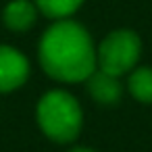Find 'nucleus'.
<instances>
[{"label":"nucleus","mask_w":152,"mask_h":152,"mask_svg":"<svg viewBox=\"0 0 152 152\" xmlns=\"http://www.w3.org/2000/svg\"><path fill=\"white\" fill-rule=\"evenodd\" d=\"M81 106L69 92L52 90L42 96L38 104V123L50 140H75L81 131Z\"/></svg>","instance_id":"2"},{"label":"nucleus","mask_w":152,"mask_h":152,"mask_svg":"<svg viewBox=\"0 0 152 152\" xmlns=\"http://www.w3.org/2000/svg\"><path fill=\"white\" fill-rule=\"evenodd\" d=\"M127 86L135 100H140L144 104L152 102V69L150 67H140V69L131 71Z\"/></svg>","instance_id":"7"},{"label":"nucleus","mask_w":152,"mask_h":152,"mask_svg":"<svg viewBox=\"0 0 152 152\" xmlns=\"http://www.w3.org/2000/svg\"><path fill=\"white\" fill-rule=\"evenodd\" d=\"M71 152H94V150H90V148H75V150H71Z\"/></svg>","instance_id":"9"},{"label":"nucleus","mask_w":152,"mask_h":152,"mask_svg":"<svg viewBox=\"0 0 152 152\" xmlns=\"http://www.w3.org/2000/svg\"><path fill=\"white\" fill-rule=\"evenodd\" d=\"M36 21V7L29 0H13L4 9V23L13 31H25Z\"/></svg>","instance_id":"6"},{"label":"nucleus","mask_w":152,"mask_h":152,"mask_svg":"<svg viewBox=\"0 0 152 152\" xmlns=\"http://www.w3.org/2000/svg\"><path fill=\"white\" fill-rule=\"evenodd\" d=\"M27 75H29L27 58L11 46H0V92H11L21 88Z\"/></svg>","instance_id":"4"},{"label":"nucleus","mask_w":152,"mask_h":152,"mask_svg":"<svg viewBox=\"0 0 152 152\" xmlns=\"http://www.w3.org/2000/svg\"><path fill=\"white\" fill-rule=\"evenodd\" d=\"M40 63L58 81H83L98 67L90 34L69 19H61L46 29L40 42Z\"/></svg>","instance_id":"1"},{"label":"nucleus","mask_w":152,"mask_h":152,"mask_svg":"<svg viewBox=\"0 0 152 152\" xmlns=\"http://www.w3.org/2000/svg\"><path fill=\"white\" fill-rule=\"evenodd\" d=\"M83 0H36V4L38 9L50 17V19H67L71 17L79 7H81Z\"/></svg>","instance_id":"8"},{"label":"nucleus","mask_w":152,"mask_h":152,"mask_svg":"<svg viewBox=\"0 0 152 152\" xmlns=\"http://www.w3.org/2000/svg\"><path fill=\"white\" fill-rule=\"evenodd\" d=\"M88 90L92 94V98L96 102H102V104H113L121 98V83H119V77L110 75V73H104V71H94L90 77H88Z\"/></svg>","instance_id":"5"},{"label":"nucleus","mask_w":152,"mask_h":152,"mask_svg":"<svg viewBox=\"0 0 152 152\" xmlns=\"http://www.w3.org/2000/svg\"><path fill=\"white\" fill-rule=\"evenodd\" d=\"M140 52H142L140 38L133 31L119 29V31L108 34L100 42V46L96 50V63H98L100 71L119 77L135 67Z\"/></svg>","instance_id":"3"}]
</instances>
